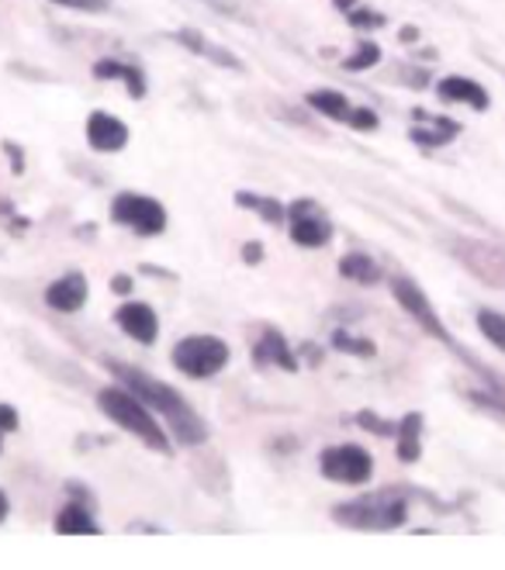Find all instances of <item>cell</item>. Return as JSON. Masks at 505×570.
Returning <instances> with one entry per match:
<instances>
[{
    "instance_id": "cell-13",
    "label": "cell",
    "mask_w": 505,
    "mask_h": 570,
    "mask_svg": "<svg viewBox=\"0 0 505 570\" xmlns=\"http://www.w3.org/2000/svg\"><path fill=\"white\" fill-rule=\"evenodd\" d=\"M253 356H256L260 363H274V366H285V371H298L294 353L288 350V342L280 339L277 332H267L264 339H260L256 350H253Z\"/></svg>"
},
{
    "instance_id": "cell-3",
    "label": "cell",
    "mask_w": 505,
    "mask_h": 570,
    "mask_svg": "<svg viewBox=\"0 0 505 570\" xmlns=\"http://www.w3.org/2000/svg\"><path fill=\"white\" fill-rule=\"evenodd\" d=\"M333 519L350 529H395L406 522V498L392 492H377L357 501H342L333 512Z\"/></svg>"
},
{
    "instance_id": "cell-27",
    "label": "cell",
    "mask_w": 505,
    "mask_h": 570,
    "mask_svg": "<svg viewBox=\"0 0 505 570\" xmlns=\"http://www.w3.org/2000/svg\"><path fill=\"white\" fill-rule=\"evenodd\" d=\"M56 4L73 11H108V0H56Z\"/></svg>"
},
{
    "instance_id": "cell-1",
    "label": "cell",
    "mask_w": 505,
    "mask_h": 570,
    "mask_svg": "<svg viewBox=\"0 0 505 570\" xmlns=\"http://www.w3.org/2000/svg\"><path fill=\"white\" fill-rule=\"evenodd\" d=\"M108 366H111V374L121 384H125L132 395H139V401H146L149 409H156L159 415L170 422L173 436L184 442V446H197V442L208 439L205 422H201L191 404L180 398L173 388H167L164 380H156L149 374H139V371H132V366H125V363H108Z\"/></svg>"
},
{
    "instance_id": "cell-4",
    "label": "cell",
    "mask_w": 505,
    "mask_h": 570,
    "mask_svg": "<svg viewBox=\"0 0 505 570\" xmlns=\"http://www.w3.org/2000/svg\"><path fill=\"white\" fill-rule=\"evenodd\" d=\"M173 363H177L180 374L205 380V377H215L221 366L229 363V345L215 336H188V339L177 342Z\"/></svg>"
},
{
    "instance_id": "cell-6",
    "label": "cell",
    "mask_w": 505,
    "mask_h": 570,
    "mask_svg": "<svg viewBox=\"0 0 505 570\" xmlns=\"http://www.w3.org/2000/svg\"><path fill=\"white\" fill-rule=\"evenodd\" d=\"M322 474L329 481H339V484H363L374 471V460L368 450H360V446H333V450L322 453L318 460Z\"/></svg>"
},
{
    "instance_id": "cell-23",
    "label": "cell",
    "mask_w": 505,
    "mask_h": 570,
    "mask_svg": "<svg viewBox=\"0 0 505 570\" xmlns=\"http://www.w3.org/2000/svg\"><path fill=\"white\" fill-rule=\"evenodd\" d=\"M333 345H336V350H342V353H353V356H374V342H363V339L347 336V332H336Z\"/></svg>"
},
{
    "instance_id": "cell-9",
    "label": "cell",
    "mask_w": 505,
    "mask_h": 570,
    "mask_svg": "<svg viewBox=\"0 0 505 570\" xmlns=\"http://www.w3.org/2000/svg\"><path fill=\"white\" fill-rule=\"evenodd\" d=\"M87 138H91V146L97 153H118V149H125V142H129V129L121 125L118 118L105 114V111H94L87 118Z\"/></svg>"
},
{
    "instance_id": "cell-18",
    "label": "cell",
    "mask_w": 505,
    "mask_h": 570,
    "mask_svg": "<svg viewBox=\"0 0 505 570\" xmlns=\"http://www.w3.org/2000/svg\"><path fill=\"white\" fill-rule=\"evenodd\" d=\"M419 429H422L419 415H409L406 422H401V429H398V457L406 463L419 460Z\"/></svg>"
},
{
    "instance_id": "cell-31",
    "label": "cell",
    "mask_w": 505,
    "mask_h": 570,
    "mask_svg": "<svg viewBox=\"0 0 505 570\" xmlns=\"http://www.w3.org/2000/svg\"><path fill=\"white\" fill-rule=\"evenodd\" d=\"M8 512H11V505H8L4 492H0V522H4V519H8Z\"/></svg>"
},
{
    "instance_id": "cell-11",
    "label": "cell",
    "mask_w": 505,
    "mask_h": 570,
    "mask_svg": "<svg viewBox=\"0 0 505 570\" xmlns=\"http://www.w3.org/2000/svg\"><path fill=\"white\" fill-rule=\"evenodd\" d=\"M46 301H49V308H56V312H80L84 308V301H87V280L80 274L56 280V283H49Z\"/></svg>"
},
{
    "instance_id": "cell-20",
    "label": "cell",
    "mask_w": 505,
    "mask_h": 570,
    "mask_svg": "<svg viewBox=\"0 0 505 570\" xmlns=\"http://www.w3.org/2000/svg\"><path fill=\"white\" fill-rule=\"evenodd\" d=\"M239 205L242 208H256L260 215H264L267 221H280L285 218V208L277 205V201H270V197H256V194H239Z\"/></svg>"
},
{
    "instance_id": "cell-7",
    "label": "cell",
    "mask_w": 505,
    "mask_h": 570,
    "mask_svg": "<svg viewBox=\"0 0 505 570\" xmlns=\"http://www.w3.org/2000/svg\"><path fill=\"white\" fill-rule=\"evenodd\" d=\"M288 221H291V239L298 242V246L318 250V246H326V242L333 239L329 218L322 215L312 201H294L291 211H288Z\"/></svg>"
},
{
    "instance_id": "cell-15",
    "label": "cell",
    "mask_w": 505,
    "mask_h": 570,
    "mask_svg": "<svg viewBox=\"0 0 505 570\" xmlns=\"http://www.w3.org/2000/svg\"><path fill=\"white\" fill-rule=\"evenodd\" d=\"M339 274L350 277V280H357V283H377V280H381V267H377V263H374L371 256H360V253L342 256Z\"/></svg>"
},
{
    "instance_id": "cell-25",
    "label": "cell",
    "mask_w": 505,
    "mask_h": 570,
    "mask_svg": "<svg viewBox=\"0 0 505 570\" xmlns=\"http://www.w3.org/2000/svg\"><path fill=\"white\" fill-rule=\"evenodd\" d=\"M347 121H350L353 129H368V132H371V129H377V114H374V111H368V108L350 111V118H347Z\"/></svg>"
},
{
    "instance_id": "cell-29",
    "label": "cell",
    "mask_w": 505,
    "mask_h": 570,
    "mask_svg": "<svg viewBox=\"0 0 505 570\" xmlns=\"http://www.w3.org/2000/svg\"><path fill=\"white\" fill-rule=\"evenodd\" d=\"M111 291L129 294V291H132V280H129V277H115V280H111Z\"/></svg>"
},
{
    "instance_id": "cell-28",
    "label": "cell",
    "mask_w": 505,
    "mask_h": 570,
    "mask_svg": "<svg viewBox=\"0 0 505 570\" xmlns=\"http://www.w3.org/2000/svg\"><path fill=\"white\" fill-rule=\"evenodd\" d=\"M17 429V412L11 404H0V433H14Z\"/></svg>"
},
{
    "instance_id": "cell-17",
    "label": "cell",
    "mask_w": 505,
    "mask_h": 570,
    "mask_svg": "<svg viewBox=\"0 0 505 570\" xmlns=\"http://www.w3.org/2000/svg\"><path fill=\"white\" fill-rule=\"evenodd\" d=\"M309 105L315 108V111H322L326 118H336V121H347L350 118V100L342 97V94H336V90H315V94H309Z\"/></svg>"
},
{
    "instance_id": "cell-26",
    "label": "cell",
    "mask_w": 505,
    "mask_h": 570,
    "mask_svg": "<svg viewBox=\"0 0 505 570\" xmlns=\"http://www.w3.org/2000/svg\"><path fill=\"white\" fill-rule=\"evenodd\" d=\"M350 14V25H363V28H377V25H385V17L381 14H368V11H347Z\"/></svg>"
},
{
    "instance_id": "cell-16",
    "label": "cell",
    "mask_w": 505,
    "mask_h": 570,
    "mask_svg": "<svg viewBox=\"0 0 505 570\" xmlns=\"http://www.w3.org/2000/svg\"><path fill=\"white\" fill-rule=\"evenodd\" d=\"M56 533H67V536H76V533H97V525H94V519L87 516V508L67 505L63 512L56 516Z\"/></svg>"
},
{
    "instance_id": "cell-21",
    "label": "cell",
    "mask_w": 505,
    "mask_h": 570,
    "mask_svg": "<svg viewBox=\"0 0 505 570\" xmlns=\"http://www.w3.org/2000/svg\"><path fill=\"white\" fill-rule=\"evenodd\" d=\"M381 59V49H377V43H363L347 63H342V70H350V73H360V70H371L374 63Z\"/></svg>"
},
{
    "instance_id": "cell-5",
    "label": "cell",
    "mask_w": 505,
    "mask_h": 570,
    "mask_svg": "<svg viewBox=\"0 0 505 570\" xmlns=\"http://www.w3.org/2000/svg\"><path fill=\"white\" fill-rule=\"evenodd\" d=\"M111 218L129 226L139 235H159L167 229V211L159 201L143 197V194H118L111 205Z\"/></svg>"
},
{
    "instance_id": "cell-22",
    "label": "cell",
    "mask_w": 505,
    "mask_h": 570,
    "mask_svg": "<svg viewBox=\"0 0 505 570\" xmlns=\"http://www.w3.org/2000/svg\"><path fill=\"white\" fill-rule=\"evenodd\" d=\"M180 43H188L191 49H197V52H205V56H212V59H215V63H218V66H239V63H236V56H229V52H221V49L208 46V43H205V38H194L191 32H184V35H180Z\"/></svg>"
},
{
    "instance_id": "cell-8",
    "label": "cell",
    "mask_w": 505,
    "mask_h": 570,
    "mask_svg": "<svg viewBox=\"0 0 505 570\" xmlns=\"http://www.w3.org/2000/svg\"><path fill=\"white\" fill-rule=\"evenodd\" d=\"M392 291H395V298L401 301V308H406V312H409V315H412V318L422 325V329L433 332L440 342H450V332L443 329V322L436 318V312H433L430 298L422 294L412 280H395V283H392Z\"/></svg>"
},
{
    "instance_id": "cell-30",
    "label": "cell",
    "mask_w": 505,
    "mask_h": 570,
    "mask_svg": "<svg viewBox=\"0 0 505 570\" xmlns=\"http://www.w3.org/2000/svg\"><path fill=\"white\" fill-rule=\"evenodd\" d=\"M242 253H247V263H256V259H260V253H264V250H260L256 242H253V246H247V250H242Z\"/></svg>"
},
{
    "instance_id": "cell-19",
    "label": "cell",
    "mask_w": 505,
    "mask_h": 570,
    "mask_svg": "<svg viewBox=\"0 0 505 570\" xmlns=\"http://www.w3.org/2000/svg\"><path fill=\"white\" fill-rule=\"evenodd\" d=\"M478 329L492 345L505 350V315L502 312H478Z\"/></svg>"
},
{
    "instance_id": "cell-24",
    "label": "cell",
    "mask_w": 505,
    "mask_h": 570,
    "mask_svg": "<svg viewBox=\"0 0 505 570\" xmlns=\"http://www.w3.org/2000/svg\"><path fill=\"white\" fill-rule=\"evenodd\" d=\"M450 135H457V125H447V121H436V132H412V138L422 142V146H443Z\"/></svg>"
},
{
    "instance_id": "cell-14",
    "label": "cell",
    "mask_w": 505,
    "mask_h": 570,
    "mask_svg": "<svg viewBox=\"0 0 505 570\" xmlns=\"http://www.w3.org/2000/svg\"><path fill=\"white\" fill-rule=\"evenodd\" d=\"M94 76H97V80H125L132 97H143V94H146L143 73H139L135 66H121V63H115V59H100V63L94 66Z\"/></svg>"
},
{
    "instance_id": "cell-10",
    "label": "cell",
    "mask_w": 505,
    "mask_h": 570,
    "mask_svg": "<svg viewBox=\"0 0 505 570\" xmlns=\"http://www.w3.org/2000/svg\"><path fill=\"white\" fill-rule=\"evenodd\" d=\"M115 322L125 329L132 339L139 342H153L156 332H159V322H156V312L149 308V304H121V308L115 312Z\"/></svg>"
},
{
    "instance_id": "cell-12",
    "label": "cell",
    "mask_w": 505,
    "mask_h": 570,
    "mask_svg": "<svg viewBox=\"0 0 505 570\" xmlns=\"http://www.w3.org/2000/svg\"><path fill=\"white\" fill-rule=\"evenodd\" d=\"M440 97L443 100H460V105H471L478 111L489 108V94H484L481 84H474V80H464V76H447V80H440Z\"/></svg>"
},
{
    "instance_id": "cell-2",
    "label": "cell",
    "mask_w": 505,
    "mask_h": 570,
    "mask_svg": "<svg viewBox=\"0 0 505 570\" xmlns=\"http://www.w3.org/2000/svg\"><path fill=\"white\" fill-rule=\"evenodd\" d=\"M97 404H100V412H105L111 422H118L121 429L132 433L143 439L149 450L156 453H167V433L159 429V422H153V415L146 412V401H139L132 398L129 388H105L97 395Z\"/></svg>"
}]
</instances>
